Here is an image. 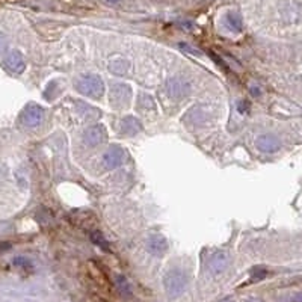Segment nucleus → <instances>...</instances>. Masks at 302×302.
<instances>
[{
	"label": "nucleus",
	"instance_id": "dca6fc26",
	"mask_svg": "<svg viewBox=\"0 0 302 302\" xmlns=\"http://www.w3.org/2000/svg\"><path fill=\"white\" fill-rule=\"evenodd\" d=\"M91 239H92V242H94L97 246H101V248H103V249H106V251L109 249V246H107L109 243H107V240L104 239V236L101 235V233H99V231L92 233V235H91Z\"/></svg>",
	"mask_w": 302,
	"mask_h": 302
},
{
	"label": "nucleus",
	"instance_id": "b1692460",
	"mask_svg": "<svg viewBox=\"0 0 302 302\" xmlns=\"http://www.w3.org/2000/svg\"><path fill=\"white\" fill-rule=\"evenodd\" d=\"M222 302H233V301H231V299H224Z\"/></svg>",
	"mask_w": 302,
	"mask_h": 302
},
{
	"label": "nucleus",
	"instance_id": "2eb2a0df",
	"mask_svg": "<svg viewBox=\"0 0 302 302\" xmlns=\"http://www.w3.org/2000/svg\"><path fill=\"white\" fill-rule=\"evenodd\" d=\"M137 106H139V107H142V109H151V110H154V109H156V104H154L153 99H151L150 96H147V94H142V96L139 97V100H137Z\"/></svg>",
	"mask_w": 302,
	"mask_h": 302
},
{
	"label": "nucleus",
	"instance_id": "1a4fd4ad",
	"mask_svg": "<svg viewBox=\"0 0 302 302\" xmlns=\"http://www.w3.org/2000/svg\"><path fill=\"white\" fill-rule=\"evenodd\" d=\"M5 67L8 68L14 74H21L26 68V62L23 55L18 50H12L5 58Z\"/></svg>",
	"mask_w": 302,
	"mask_h": 302
},
{
	"label": "nucleus",
	"instance_id": "4be33fe9",
	"mask_svg": "<svg viewBox=\"0 0 302 302\" xmlns=\"http://www.w3.org/2000/svg\"><path fill=\"white\" fill-rule=\"evenodd\" d=\"M248 302H263L262 299H259V298H252V299H249Z\"/></svg>",
	"mask_w": 302,
	"mask_h": 302
},
{
	"label": "nucleus",
	"instance_id": "f3484780",
	"mask_svg": "<svg viewBox=\"0 0 302 302\" xmlns=\"http://www.w3.org/2000/svg\"><path fill=\"white\" fill-rule=\"evenodd\" d=\"M266 275H268V270H266V269L255 268L252 270V273H251V281H252V283L262 281L263 278H266Z\"/></svg>",
	"mask_w": 302,
	"mask_h": 302
},
{
	"label": "nucleus",
	"instance_id": "6ab92c4d",
	"mask_svg": "<svg viewBox=\"0 0 302 302\" xmlns=\"http://www.w3.org/2000/svg\"><path fill=\"white\" fill-rule=\"evenodd\" d=\"M237 107H239V112H240V113H245V112H248V109H249V103H248V101H239Z\"/></svg>",
	"mask_w": 302,
	"mask_h": 302
},
{
	"label": "nucleus",
	"instance_id": "9b49d317",
	"mask_svg": "<svg viewBox=\"0 0 302 302\" xmlns=\"http://www.w3.org/2000/svg\"><path fill=\"white\" fill-rule=\"evenodd\" d=\"M147 248L151 254L160 255L167 251L168 243H167V239L162 235H151L147 240Z\"/></svg>",
	"mask_w": 302,
	"mask_h": 302
},
{
	"label": "nucleus",
	"instance_id": "4468645a",
	"mask_svg": "<svg viewBox=\"0 0 302 302\" xmlns=\"http://www.w3.org/2000/svg\"><path fill=\"white\" fill-rule=\"evenodd\" d=\"M227 23H228V26L236 31V32H240L242 31V28H243V23H242V18H240V15L239 14H236V12H230V14H227Z\"/></svg>",
	"mask_w": 302,
	"mask_h": 302
},
{
	"label": "nucleus",
	"instance_id": "39448f33",
	"mask_svg": "<svg viewBox=\"0 0 302 302\" xmlns=\"http://www.w3.org/2000/svg\"><path fill=\"white\" fill-rule=\"evenodd\" d=\"M124 160H126V151L118 145L110 147L103 156V165L106 169L118 168L124 164Z\"/></svg>",
	"mask_w": 302,
	"mask_h": 302
},
{
	"label": "nucleus",
	"instance_id": "f03ea898",
	"mask_svg": "<svg viewBox=\"0 0 302 302\" xmlns=\"http://www.w3.org/2000/svg\"><path fill=\"white\" fill-rule=\"evenodd\" d=\"M164 286H165V290L171 298H177L184 292V289L188 286V278H186L183 270L172 269L165 275Z\"/></svg>",
	"mask_w": 302,
	"mask_h": 302
},
{
	"label": "nucleus",
	"instance_id": "9d476101",
	"mask_svg": "<svg viewBox=\"0 0 302 302\" xmlns=\"http://www.w3.org/2000/svg\"><path fill=\"white\" fill-rule=\"evenodd\" d=\"M255 145L260 151L263 153H275L280 150L281 147V142L276 136H272V134H262L257 137L255 141Z\"/></svg>",
	"mask_w": 302,
	"mask_h": 302
},
{
	"label": "nucleus",
	"instance_id": "0eeeda50",
	"mask_svg": "<svg viewBox=\"0 0 302 302\" xmlns=\"http://www.w3.org/2000/svg\"><path fill=\"white\" fill-rule=\"evenodd\" d=\"M167 89H168L169 97L174 100H181L183 97H186L191 92V86L180 77L169 79L168 83H167Z\"/></svg>",
	"mask_w": 302,
	"mask_h": 302
},
{
	"label": "nucleus",
	"instance_id": "7ed1b4c3",
	"mask_svg": "<svg viewBox=\"0 0 302 302\" xmlns=\"http://www.w3.org/2000/svg\"><path fill=\"white\" fill-rule=\"evenodd\" d=\"M42 118H44V110L39 104L36 103H29L23 112H21V123L28 127H36L42 123Z\"/></svg>",
	"mask_w": 302,
	"mask_h": 302
},
{
	"label": "nucleus",
	"instance_id": "20e7f679",
	"mask_svg": "<svg viewBox=\"0 0 302 302\" xmlns=\"http://www.w3.org/2000/svg\"><path fill=\"white\" fill-rule=\"evenodd\" d=\"M132 99V89L129 85L124 83H117L110 89V104L117 109L124 107L129 100Z\"/></svg>",
	"mask_w": 302,
	"mask_h": 302
},
{
	"label": "nucleus",
	"instance_id": "f8f14e48",
	"mask_svg": "<svg viewBox=\"0 0 302 302\" xmlns=\"http://www.w3.org/2000/svg\"><path fill=\"white\" fill-rule=\"evenodd\" d=\"M141 130H142V124L137 118H134L132 115H127L123 118V121H121V132L123 133L133 136V134L139 133Z\"/></svg>",
	"mask_w": 302,
	"mask_h": 302
},
{
	"label": "nucleus",
	"instance_id": "5701e85b",
	"mask_svg": "<svg viewBox=\"0 0 302 302\" xmlns=\"http://www.w3.org/2000/svg\"><path fill=\"white\" fill-rule=\"evenodd\" d=\"M106 2H109V3H117V2H120V0H106Z\"/></svg>",
	"mask_w": 302,
	"mask_h": 302
},
{
	"label": "nucleus",
	"instance_id": "a211bd4d",
	"mask_svg": "<svg viewBox=\"0 0 302 302\" xmlns=\"http://www.w3.org/2000/svg\"><path fill=\"white\" fill-rule=\"evenodd\" d=\"M14 265L15 266H20V268H28V266H31V262L28 259H25V257H17L14 260Z\"/></svg>",
	"mask_w": 302,
	"mask_h": 302
},
{
	"label": "nucleus",
	"instance_id": "423d86ee",
	"mask_svg": "<svg viewBox=\"0 0 302 302\" xmlns=\"http://www.w3.org/2000/svg\"><path fill=\"white\" fill-rule=\"evenodd\" d=\"M228 266H230V255L225 251H216L208 259V269L215 275L225 272Z\"/></svg>",
	"mask_w": 302,
	"mask_h": 302
},
{
	"label": "nucleus",
	"instance_id": "412c9836",
	"mask_svg": "<svg viewBox=\"0 0 302 302\" xmlns=\"http://www.w3.org/2000/svg\"><path fill=\"white\" fill-rule=\"evenodd\" d=\"M3 50H5V39L0 36V53H2Z\"/></svg>",
	"mask_w": 302,
	"mask_h": 302
},
{
	"label": "nucleus",
	"instance_id": "ddd939ff",
	"mask_svg": "<svg viewBox=\"0 0 302 302\" xmlns=\"http://www.w3.org/2000/svg\"><path fill=\"white\" fill-rule=\"evenodd\" d=\"M109 69H110L113 74L121 76V74H124V73L129 69V64H127L124 59H113V61L110 62V65H109Z\"/></svg>",
	"mask_w": 302,
	"mask_h": 302
},
{
	"label": "nucleus",
	"instance_id": "aec40b11",
	"mask_svg": "<svg viewBox=\"0 0 302 302\" xmlns=\"http://www.w3.org/2000/svg\"><path fill=\"white\" fill-rule=\"evenodd\" d=\"M276 302H295V299H293V296H281L276 299Z\"/></svg>",
	"mask_w": 302,
	"mask_h": 302
},
{
	"label": "nucleus",
	"instance_id": "6e6552de",
	"mask_svg": "<svg viewBox=\"0 0 302 302\" xmlns=\"http://www.w3.org/2000/svg\"><path fill=\"white\" fill-rule=\"evenodd\" d=\"M104 141H106V130L100 124L88 127L85 134H83V142L88 147H97V145L103 144Z\"/></svg>",
	"mask_w": 302,
	"mask_h": 302
},
{
	"label": "nucleus",
	"instance_id": "f257e3e1",
	"mask_svg": "<svg viewBox=\"0 0 302 302\" xmlns=\"http://www.w3.org/2000/svg\"><path fill=\"white\" fill-rule=\"evenodd\" d=\"M76 88L80 94L88 96V97H101V94L104 92V83L99 76L96 74H85L80 76L76 80Z\"/></svg>",
	"mask_w": 302,
	"mask_h": 302
}]
</instances>
